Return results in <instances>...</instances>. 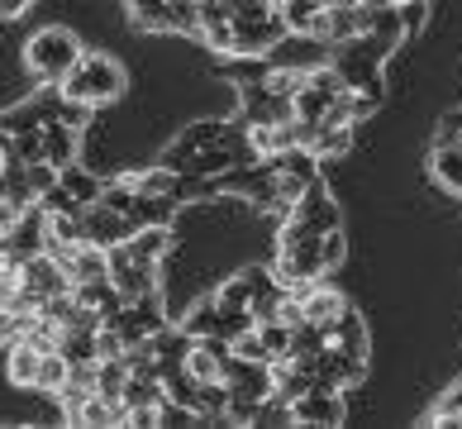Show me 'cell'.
<instances>
[{
  "instance_id": "17",
  "label": "cell",
  "mask_w": 462,
  "mask_h": 429,
  "mask_svg": "<svg viewBox=\"0 0 462 429\" xmlns=\"http://www.w3.org/2000/svg\"><path fill=\"white\" fill-rule=\"evenodd\" d=\"M67 372H72L67 353H62V349H48L43 363H39V382H33V391H48V396H58L62 382H67Z\"/></svg>"
},
{
  "instance_id": "9",
  "label": "cell",
  "mask_w": 462,
  "mask_h": 429,
  "mask_svg": "<svg viewBox=\"0 0 462 429\" xmlns=\"http://www.w3.org/2000/svg\"><path fill=\"white\" fill-rule=\"evenodd\" d=\"M39 363H43V349H33L29 339H14L5 349V377L10 387H33L39 382Z\"/></svg>"
},
{
  "instance_id": "22",
  "label": "cell",
  "mask_w": 462,
  "mask_h": 429,
  "mask_svg": "<svg viewBox=\"0 0 462 429\" xmlns=\"http://www.w3.org/2000/svg\"><path fill=\"white\" fill-rule=\"evenodd\" d=\"M191 339H210V334H219V305H215V296L210 301H200L191 315H186V324H181Z\"/></svg>"
},
{
  "instance_id": "8",
  "label": "cell",
  "mask_w": 462,
  "mask_h": 429,
  "mask_svg": "<svg viewBox=\"0 0 462 429\" xmlns=\"http://www.w3.org/2000/svg\"><path fill=\"white\" fill-rule=\"evenodd\" d=\"M43 153H48V163H53L58 172L72 167V163H77V125H67V119H58V115H48V119H43Z\"/></svg>"
},
{
  "instance_id": "21",
  "label": "cell",
  "mask_w": 462,
  "mask_h": 429,
  "mask_svg": "<svg viewBox=\"0 0 462 429\" xmlns=\"http://www.w3.org/2000/svg\"><path fill=\"white\" fill-rule=\"evenodd\" d=\"M424 424H462V382L448 387L430 410H424Z\"/></svg>"
},
{
  "instance_id": "15",
  "label": "cell",
  "mask_w": 462,
  "mask_h": 429,
  "mask_svg": "<svg viewBox=\"0 0 462 429\" xmlns=\"http://www.w3.org/2000/svg\"><path fill=\"white\" fill-rule=\"evenodd\" d=\"M125 382H129V363L125 353L119 358H100V372H96V391L106 401H125Z\"/></svg>"
},
{
  "instance_id": "3",
  "label": "cell",
  "mask_w": 462,
  "mask_h": 429,
  "mask_svg": "<svg viewBox=\"0 0 462 429\" xmlns=\"http://www.w3.org/2000/svg\"><path fill=\"white\" fill-rule=\"evenodd\" d=\"M77 58H81V43H77V33L62 29V24L39 29V33L24 43V62H29L33 81H62V77L77 67Z\"/></svg>"
},
{
  "instance_id": "6",
  "label": "cell",
  "mask_w": 462,
  "mask_h": 429,
  "mask_svg": "<svg viewBox=\"0 0 462 429\" xmlns=\"http://www.w3.org/2000/svg\"><path fill=\"white\" fill-rule=\"evenodd\" d=\"M286 219H300V225L329 234V229H338V205H334L329 191H324V182H310V186H305V191L296 196V205H291Z\"/></svg>"
},
{
  "instance_id": "23",
  "label": "cell",
  "mask_w": 462,
  "mask_h": 429,
  "mask_svg": "<svg viewBox=\"0 0 462 429\" xmlns=\"http://www.w3.org/2000/svg\"><path fill=\"white\" fill-rule=\"evenodd\" d=\"M396 10H401V29H405V39L424 24V14H430V0H396Z\"/></svg>"
},
{
  "instance_id": "18",
  "label": "cell",
  "mask_w": 462,
  "mask_h": 429,
  "mask_svg": "<svg viewBox=\"0 0 462 429\" xmlns=\"http://www.w3.org/2000/svg\"><path fill=\"white\" fill-rule=\"evenodd\" d=\"M58 182H62L81 205H96V201H100V186H106L100 177H91V172H87V167H77V163H72V167H62V172H58Z\"/></svg>"
},
{
  "instance_id": "26",
  "label": "cell",
  "mask_w": 462,
  "mask_h": 429,
  "mask_svg": "<svg viewBox=\"0 0 462 429\" xmlns=\"http://www.w3.org/2000/svg\"><path fill=\"white\" fill-rule=\"evenodd\" d=\"M29 5H33V0H0V20H5V24H10V20H20Z\"/></svg>"
},
{
  "instance_id": "12",
  "label": "cell",
  "mask_w": 462,
  "mask_h": 429,
  "mask_svg": "<svg viewBox=\"0 0 462 429\" xmlns=\"http://www.w3.org/2000/svg\"><path fill=\"white\" fill-rule=\"evenodd\" d=\"M167 248H172V234H167L162 225H152V229H134V234L125 238V253H129V257H139V263H148V267H158Z\"/></svg>"
},
{
  "instance_id": "25",
  "label": "cell",
  "mask_w": 462,
  "mask_h": 429,
  "mask_svg": "<svg viewBox=\"0 0 462 429\" xmlns=\"http://www.w3.org/2000/svg\"><path fill=\"white\" fill-rule=\"evenodd\" d=\"M319 257H324V272L344 263V234H338V229L324 234V238H319Z\"/></svg>"
},
{
  "instance_id": "5",
  "label": "cell",
  "mask_w": 462,
  "mask_h": 429,
  "mask_svg": "<svg viewBox=\"0 0 462 429\" xmlns=\"http://www.w3.org/2000/svg\"><path fill=\"white\" fill-rule=\"evenodd\" d=\"M81 234H87V244L115 248V244H125V238L134 234V219L96 201V205H87V210H81Z\"/></svg>"
},
{
  "instance_id": "4",
  "label": "cell",
  "mask_w": 462,
  "mask_h": 429,
  "mask_svg": "<svg viewBox=\"0 0 462 429\" xmlns=\"http://www.w3.org/2000/svg\"><path fill=\"white\" fill-rule=\"evenodd\" d=\"M24 291L43 305V301H53V296H67V291H72V277H67V267L43 248V253H29L24 257Z\"/></svg>"
},
{
  "instance_id": "16",
  "label": "cell",
  "mask_w": 462,
  "mask_h": 429,
  "mask_svg": "<svg viewBox=\"0 0 462 429\" xmlns=\"http://www.w3.org/2000/svg\"><path fill=\"white\" fill-rule=\"evenodd\" d=\"M310 148L319 153V158H344V153L353 148V125H319Z\"/></svg>"
},
{
  "instance_id": "10",
  "label": "cell",
  "mask_w": 462,
  "mask_h": 429,
  "mask_svg": "<svg viewBox=\"0 0 462 429\" xmlns=\"http://www.w3.org/2000/svg\"><path fill=\"white\" fill-rule=\"evenodd\" d=\"M324 334H329V349L353 353V358H367V324H363V315H357V311H344Z\"/></svg>"
},
{
  "instance_id": "13",
  "label": "cell",
  "mask_w": 462,
  "mask_h": 429,
  "mask_svg": "<svg viewBox=\"0 0 462 429\" xmlns=\"http://www.w3.org/2000/svg\"><path fill=\"white\" fill-rule=\"evenodd\" d=\"M344 311H348V301L338 296V291H329V286H310V291H305V320L319 324V330H329Z\"/></svg>"
},
{
  "instance_id": "14",
  "label": "cell",
  "mask_w": 462,
  "mask_h": 429,
  "mask_svg": "<svg viewBox=\"0 0 462 429\" xmlns=\"http://www.w3.org/2000/svg\"><path fill=\"white\" fill-rule=\"evenodd\" d=\"M129 14H134L139 29L172 33V0H129Z\"/></svg>"
},
{
  "instance_id": "24",
  "label": "cell",
  "mask_w": 462,
  "mask_h": 429,
  "mask_svg": "<svg viewBox=\"0 0 462 429\" xmlns=\"http://www.w3.org/2000/svg\"><path fill=\"white\" fill-rule=\"evenodd\" d=\"M29 186H33V196H48L58 186V167L53 163H29Z\"/></svg>"
},
{
  "instance_id": "11",
  "label": "cell",
  "mask_w": 462,
  "mask_h": 429,
  "mask_svg": "<svg viewBox=\"0 0 462 429\" xmlns=\"http://www.w3.org/2000/svg\"><path fill=\"white\" fill-rule=\"evenodd\" d=\"M172 215H177V201L172 196H148V191H139L134 196V205H129V219H134V229H152V225H172Z\"/></svg>"
},
{
  "instance_id": "20",
  "label": "cell",
  "mask_w": 462,
  "mask_h": 429,
  "mask_svg": "<svg viewBox=\"0 0 462 429\" xmlns=\"http://www.w3.org/2000/svg\"><path fill=\"white\" fill-rule=\"evenodd\" d=\"M434 177L443 186H453V191H462V148L457 144H439L434 153Z\"/></svg>"
},
{
  "instance_id": "7",
  "label": "cell",
  "mask_w": 462,
  "mask_h": 429,
  "mask_svg": "<svg viewBox=\"0 0 462 429\" xmlns=\"http://www.w3.org/2000/svg\"><path fill=\"white\" fill-rule=\"evenodd\" d=\"M344 420V401H338V391H305L300 401H291V424H338Z\"/></svg>"
},
{
  "instance_id": "19",
  "label": "cell",
  "mask_w": 462,
  "mask_h": 429,
  "mask_svg": "<svg viewBox=\"0 0 462 429\" xmlns=\"http://www.w3.org/2000/svg\"><path fill=\"white\" fill-rule=\"evenodd\" d=\"M248 301H253V272H238V277H229L225 286L215 291L219 311H248Z\"/></svg>"
},
{
  "instance_id": "2",
  "label": "cell",
  "mask_w": 462,
  "mask_h": 429,
  "mask_svg": "<svg viewBox=\"0 0 462 429\" xmlns=\"http://www.w3.org/2000/svg\"><path fill=\"white\" fill-rule=\"evenodd\" d=\"M58 96L72 100V106H87V110L110 106V100L125 96V67L106 53H81L72 72L58 81Z\"/></svg>"
},
{
  "instance_id": "1",
  "label": "cell",
  "mask_w": 462,
  "mask_h": 429,
  "mask_svg": "<svg viewBox=\"0 0 462 429\" xmlns=\"http://www.w3.org/2000/svg\"><path fill=\"white\" fill-rule=\"evenodd\" d=\"M319 229L300 225V219H282L277 234V257H272V272H277L282 286H315L324 277V257H319Z\"/></svg>"
}]
</instances>
